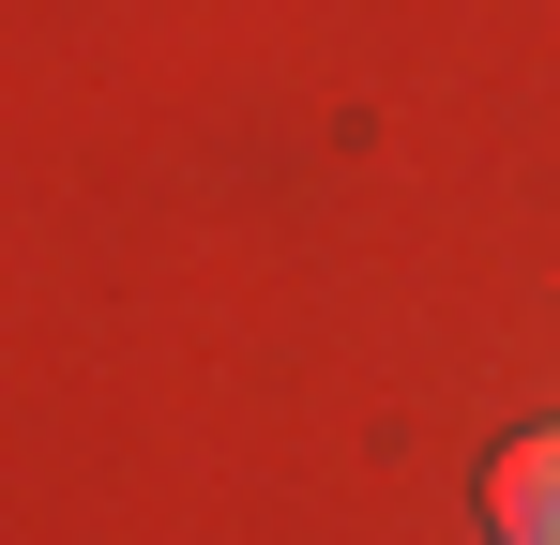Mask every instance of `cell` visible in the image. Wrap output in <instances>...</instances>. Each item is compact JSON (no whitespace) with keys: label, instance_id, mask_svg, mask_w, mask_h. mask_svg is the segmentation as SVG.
<instances>
[{"label":"cell","instance_id":"6da1fadb","mask_svg":"<svg viewBox=\"0 0 560 545\" xmlns=\"http://www.w3.org/2000/svg\"><path fill=\"white\" fill-rule=\"evenodd\" d=\"M485 515L515 545H560V440H515L500 469H485Z\"/></svg>","mask_w":560,"mask_h":545}]
</instances>
